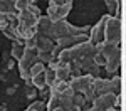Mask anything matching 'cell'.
Masks as SVG:
<instances>
[{"instance_id":"14","label":"cell","mask_w":126,"mask_h":111,"mask_svg":"<svg viewBox=\"0 0 126 111\" xmlns=\"http://www.w3.org/2000/svg\"><path fill=\"white\" fill-rule=\"evenodd\" d=\"M29 71H30V74H32V78H34V76H37V74H40V72H44V71H46V66H44L42 62H39V61H35V62L29 67Z\"/></svg>"},{"instance_id":"6","label":"cell","mask_w":126,"mask_h":111,"mask_svg":"<svg viewBox=\"0 0 126 111\" xmlns=\"http://www.w3.org/2000/svg\"><path fill=\"white\" fill-rule=\"evenodd\" d=\"M93 88L94 91L99 94H106V93H111V81L109 79H104V78H94L93 81Z\"/></svg>"},{"instance_id":"1","label":"cell","mask_w":126,"mask_h":111,"mask_svg":"<svg viewBox=\"0 0 126 111\" xmlns=\"http://www.w3.org/2000/svg\"><path fill=\"white\" fill-rule=\"evenodd\" d=\"M104 42L113 46H119L121 42V20L114 15H108L104 25Z\"/></svg>"},{"instance_id":"16","label":"cell","mask_w":126,"mask_h":111,"mask_svg":"<svg viewBox=\"0 0 126 111\" xmlns=\"http://www.w3.org/2000/svg\"><path fill=\"white\" fill-rule=\"evenodd\" d=\"M44 76H46V84H47V86H50V84L56 81V72H54V69H49V67H46V71H44Z\"/></svg>"},{"instance_id":"29","label":"cell","mask_w":126,"mask_h":111,"mask_svg":"<svg viewBox=\"0 0 126 111\" xmlns=\"http://www.w3.org/2000/svg\"><path fill=\"white\" fill-rule=\"evenodd\" d=\"M0 111H7V106L5 104H0Z\"/></svg>"},{"instance_id":"5","label":"cell","mask_w":126,"mask_h":111,"mask_svg":"<svg viewBox=\"0 0 126 111\" xmlns=\"http://www.w3.org/2000/svg\"><path fill=\"white\" fill-rule=\"evenodd\" d=\"M113 99H114L113 93L99 94V96H96V99H93V108L97 111H106L109 106H113Z\"/></svg>"},{"instance_id":"11","label":"cell","mask_w":126,"mask_h":111,"mask_svg":"<svg viewBox=\"0 0 126 111\" xmlns=\"http://www.w3.org/2000/svg\"><path fill=\"white\" fill-rule=\"evenodd\" d=\"M56 44H57L61 49H71V47L74 46V37H72V35L59 37V39H56Z\"/></svg>"},{"instance_id":"23","label":"cell","mask_w":126,"mask_h":111,"mask_svg":"<svg viewBox=\"0 0 126 111\" xmlns=\"http://www.w3.org/2000/svg\"><path fill=\"white\" fill-rule=\"evenodd\" d=\"M64 3H66V0H49V5H57V7H61Z\"/></svg>"},{"instance_id":"32","label":"cell","mask_w":126,"mask_h":111,"mask_svg":"<svg viewBox=\"0 0 126 111\" xmlns=\"http://www.w3.org/2000/svg\"><path fill=\"white\" fill-rule=\"evenodd\" d=\"M24 111H30V110H29V108H27V110H24Z\"/></svg>"},{"instance_id":"8","label":"cell","mask_w":126,"mask_h":111,"mask_svg":"<svg viewBox=\"0 0 126 111\" xmlns=\"http://www.w3.org/2000/svg\"><path fill=\"white\" fill-rule=\"evenodd\" d=\"M0 14H19L15 10V0H0Z\"/></svg>"},{"instance_id":"9","label":"cell","mask_w":126,"mask_h":111,"mask_svg":"<svg viewBox=\"0 0 126 111\" xmlns=\"http://www.w3.org/2000/svg\"><path fill=\"white\" fill-rule=\"evenodd\" d=\"M24 54V40H12V50H10V56L15 61H19Z\"/></svg>"},{"instance_id":"7","label":"cell","mask_w":126,"mask_h":111,"mask_svg":"<svg viewBox=\"0 0 126 111\" xmlns=\"http://www.w3.org/2000/svg\"><path fill=\"white\" fill-rule=\"evenodd\" d=\"M54 46H56V42L50 39V37H46V35H39L37 34V46H35L37 52H50V50L54 49Z\"/></svg>"},{"instance_id":"15","label":"cell","mask_w":126,"mask_h":111,"mask_svg":"<svg viewBox=\"0 0 126 111\" xmlns=\"http://www.w3.org/2000/svg\"><path fill=\"white\" fill-rule=\"evenodd\" d=\"M56 108H59V96L50 94L47 98V103H46V110L50 111V110H56Z\"/></svg>"},{"instance_id":"19","label":"cell","mask_w":126,"mask_h":111,"mask_svg":"<svg viewBox=\"0 0 126 111\" xmlns=\"http://www.w3.org/2000/svg\"><path fill=\"white\" fill-rule=\"evenodd\" d=\"M35 46H37V34L34 37H30V39L24 40V47L25 49H35Z\"/></svg>"},{"instance_id":"17","label":"cell","mask_w":126,"mask_h":111,"mask_svg":"<svg viewBox=\"0 0 126 111\" xmlns=\"http://www.w3.org/2000/svg\"><path fill=\"white\" fill-rule=\"evenodd\" d=\"M82 96L86 98V101H91V103H93V99H96L97 93L94 91V88H93V86H89V88H87V89L82 93Z\"/></svg>"},{"instance_id":"27","label":"cell","mask_w":126,"mask_h":111,"mask_svg":"<svg viewBox=\"0 0 126 111\" xmlns=\"http://www.w3.org/2000/svg\"><path fill=\"white\" fill-rule=\"evenodd\" d=\"M24 3H27V5H30V3H35V0H22Z\"/></svg>"},{"instance_id":"30","label":"cell","mask_w":126,"mask_h":111,"mask_svg":"<svg viewBox=\"0 0 126 111\" xmlns=\"http://www.w3.org/2000/svg\"><path fill=\"white\" fill-rule=\"evenodd\" d=\"M87 111H97V110H94V108H89V110H87Z\"/></svg>"},{"instance_id":"21","label":"cell","mask_w":126,"mask_h":111,"mask_svg":"<svg viewBox=\"0 0 126 111\" xmlns=\"http://www.w3.org/2000/svg\"><path fill=\"white\" fill-rule=\"evenodd\" d=\"M25 10H27L29 14H32V15H35V17H39V15H40V9L35 5V3H30V5H29Z\"/></svg>"},{"instance_id":"13","label":"cell","mask_w":126,"mask_h":111,"mask_svg":"<svg viewBox=\"0 0 126 111\" xmlns=\"http://www.w3.org/2000/svg\"><path fill=\"white\" fill-rule=\"evenodd\" d=\"M109 81H111V93L113 94H119V91H121V76L114 74Z\"/></svg>"},{"instance_id":"2","label":"cell","mask_w":126,"mask_h":111,"mask_svg":"<svg viewBox=\"0 0 126 111\" xmlns=\"http://www.w3.org/2000/svg\"><path fill=\"white\" fill-rule=\"evenodd\" d=\"M72 9V3H64V5H49L47 7V17L50 19V22H57V20H66L67 14Z\"/></svg>"},{"instance_id":"20","label":"cell","mask_w":126,"mask_h":111,"mask_svg":"<svg viewBox=\"0 0 126 111\" xmlns=\"http://www.w3.org/2000/svg\"><path fill=\"white\" fill-rule=\"evenodd\" d=\"M30 111H44L46 110V103L44 101H35V103H32L29 106Z\"/></svg>"},{"instance_id":"3","label":"cell","mask_w":126,"mask_h":111,"mask_svg":"<svg viewBox=\"0 0 126 111\" xmlns=\"http://www.w3.org/2000/svg\"><path fill=\"white\" fill-rule=\"evenodd\" d=\"M106 20H108V15H104V17L96 24V27H91V32H89V42H91L94 47L104 42V25H106Z\"/></svg>"},{"instance_id":"12","label":"cell","mask_w":126,"mask_h":111,"mask_svg":"<svg viewBox=\"0 0 126 111\" xmlns=\"http://www.w3.org/2000/svg\"><path fill=\"white\" fill-rule=\"evenodd\" d=\"M30 84H32L37 91L42 89V88H46L47 84H46V76H44V72H40V74H37V76H34L32 81H30Z\"/></svg>"},{"instance_id":"25","label":"cell","mask_w":126,"mask_h":111,"mask_svg":"<svg viewBox=\"0 0 126 111\" xmlns=\"http://www.w3.org/2000/svg\"><path fill=\"white\" fill-rule=\"evenodd\" d=\"M66 111H81V108H79V106H74V104H72L71 108H66Z\"/></svg>"},{"instance_id":"18","label":"cell","mask_w":126,"mask_h":111,"mask_svg":"<svg viewBox=\"0 0 126 111\" xmlns=\"http://www.w3.org/2000/svg\"><path fill=\"white\" fill-rule=\"evenodd\" d=\"M93 62H94L96 66H99V67H104V64H106V57H104L103 54L96 52V54L93 56Z\"/></svg>"},{"instance_id":"10","label":"cell","mask_w":126,"mask_h":111,"mask_svg":"<svg viewBox=\"0 0 126 111\" xmlns=\"http://www.w3.org/2000/svg\"><path fill=\"white\" fill-rule=\"evenodd\" d=\"M54 72H56V79H59V81H69L71 79L67 64H66V66H59V67H56Z\"/></svg>"},{"instance_id":"31","label":"cell","mask_w":126,"mask_h":111,"mask_svg":"<svg viewBox=\"0 0 126 111\" xmlns=\"http://www.w3.org/2000/svg\"><path fill=\"white\" fill-rule=\"evenodd\" d=\"M66 3H72V0H66Z\"/></svg>"},{"instance_id":"28","label":"cell","mask_w":126,"mask_h":111,"mask_svg":"<svg viewBox=\"0 0 126 111\" xmlns=\"http://www.w3.org/2000/svg\"><path fill=\"white\" fill-rule=\"evenodd\" d=\"M106 111H119V108H114V106H109Z\"/></svg>"},{"instance_id":"22","label":"cell","mask_w":126,"mask_h":111,"mask_svg":"<svg viewBox=\"0 0 126 111\" xmlns=\"http://www.w3.org/2000/svg\"><path fill=\"white\" fill-rule=\"evenodd\" d=\"M35 96H37V89L32 84H27V98L29 99H35Z\"/></svg>"},{"instance_id":"26","label":"cell","mask_w":126,"mask_h":111,"mask_svg":"<svg viewBox=\"0 0 126 111\" xmlns=\"http://www.w3.org/2000/svg\"><path fill=\"white\" fill-rule=\"evenodd\" d=\"M15 91H17V86H12V88H9V89H7V94H14Z\"/></svg>"},{"instance_id":"4","label":"cell","mask_w":126,"mask_h":111,"mask_svg":"<svg viewBox=\"0 0 126 111\" xmlns=\"http://www.w3.org/2000/svg\"><path fill=\"white\" fill-rule=\"evenodd\" d=\"M93 81H94L93 76L82 74V76H79V78L69 79V86H71V89L74 91V93H84L89 86H93Z\"/></svg>"},{"instance_id":"24","label":"cell","mask_w":126,"mask_h":111,"mask_svg":"<svg viewBox=\"0 0 126 111\" xmlns=\"http://www.w3.org/2000/svg\"><path fill=\"white\" fill-rule=\"evenodd\" d=\"M14 64H15V59H14V61H9V62H7V66H5V71H10L12 67H14Z\"/></svg>"}]
</instances>
